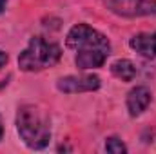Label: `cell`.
I'll return each mask as SVG.
<instances>
[{"label":"cell","mask_w":156,"mask_h":154,"mask_svg":"<svg viewBox=\"0 0 156 154\" xmlns=\"http://www.w3.org/2000/svg\"><path fill=\"white\" fill-rule=\"evenodd\" d=\"M66 45L76 51L75 64L78 69H98L105 64L111 54V44L100 31L93 29L87 24H76L67 33Z\"/></svg>","instance_id":"obj_1"},{"label":"cell","mask_w":156,"mask_h":154,"mask_svg":"<svg viewBox=\"0 0 156 154\" xmlns=\"http://www.w3.org/2000/svg\"><path fill=\"white\" fill-rule=\"evenodd\" d=\"M49 114L37 103H26L18 109L16 114V129L20 138L29 149L40 151L47 147L51 140V125Z\"/></svg>","instance_id":"obj_2"},{"label":"cell","mask_w":156,"mask_h":154,"mask_svg":"<svg viewBox=\"0 0 156 154\" xmlns=\"http://www.w3.org/2000/svg\"><path fill=\"white\" fill-rule=\"evenodd\" d=\"M60 56H62V49L58 44L42 38V37H33L29 40L27 47L18 56V67L29 73L42 71L58 64Z\"/></svg>","instance_id":"obj_3"},{"label":"cell","mask_w":156,"mask_h":154,"mask_svg":"<svg viewBox=\"0 0 156 154\" xmlns=\"http://www.w3.org/2000/svg\"><path fill=\"white\" fill-rule=\"evenodd\" d=\"M111 13L125 18L156 15V0H98Z\"/></svg>","instance_id":"obj_4"},{"label":"cell","mask_w":156,"mask_h":154,"mask_svg":"<svg viewBox=\"0 0 156 154\" xmlns=\"http://www.w3.org/2000/svg\"><path fill=\"white\" fill-rule=\"evenodd\" d=\"M100 87V78L94 75L85 76H66L56 82V89L66 94H76V93H89L96 91Z\"/></svg>","instance_id":"obj_5"},{"label":"cell","mask_w":156,"mask_h":154,"mask_svg":"<svg viewBox=\"0 0 156 154\" xmlns=\"http://www.w3.org/2000/svg\"><path fill=\"white\" fill-rule=\"evenodd\" d=\"M151 91L144 85H138L127 94V111L131 116H140L151 103Z\"/></svg>","instance_id":"obj_6"},{"label":"cell","mask_w":156,"mask_h":154,"mask_svg":"<svg viewBox=\"0 0 156 154\" xmlns=\"http://www.w3.org/2000/svg\"><path fill=\"white\" fill-rule=\"evenodd\" d=\"M129 45L138 53L142 54L144 58H156V31L154 33H140V35H134Z\"/></svg>","instance_id":"obj_7"},{"label":"cell","mask_w":156,"mask_h":154,"mask_svg":"<svg viewBox=\"0 0 156 154\" xmlns=\"http://www.w3.org/2000/svg\"><path fill=\"white\" fill-rule=\"evenodd\" d=\"M111 73L122 82H133L136 76V65L131 60H116L111 65Z\"/></svg>","instance_id":"obj_8"},{"label":"cell","mask_w":156,"mask_h":154,"mask_svg":"<svg viewBox=\"0 0 156 154\" xmlns=\"http://www.w3.org/2000/svg\"><path fill=\"white\" fill-rule=\"evenodd\" d=\"M105 151L111 154H122L127 151V147L122 143V140H118V138H107V142H105Z\"/></svg>","instance_id":"obj_9"},{"label":"cell","mask_w":156,"mask_h":154,"mask_svg":"<svg viewBox=\"0 0 156 154\" xmlns=\"http://www.w3.org/2000/svg\"><path fill=\"white\" fill-rule=\"evenodd\" d=\"M7 64V53H4V51H0V69L4 67Z\"/></svg>","instance_id":"obj_10"},{"label":"cell","mask_w":156,"mask_h":154,"mask_svg":"<svg viewBox=\"0 0 156 154\" xmlns=\"http://www.w3.org/2000/svg\"><path fill=\"white\" fill-rule=\"evenodd\" d=\"M5 4H7V0H0V13H4V9H5Z\"/></svg>","instance_id":"obj_11"},{"label":"cell","mask_w":156,"mask_h":154,"mask_svg":"<svg viewBox=\"0 0 156 154\" xmlns=\"http://www.w3.org/2000/svg\"><path fill=\"white\" fill-rule=\"evenodd\" d=\"M4 136V123H2V116H0V140Z\"/></svg>","instance_id":"obj_12"}]
</instances>
